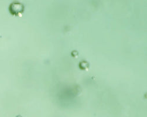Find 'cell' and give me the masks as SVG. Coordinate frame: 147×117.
Wrapping results in <instances>:
<instances>
[{
    "label": "cell",
    "mask_w": 147,
    "mask_h": 117,
    "mask_svg": "<svg viewBox=\"0 0 147 117\" xmlns=\"http://www.w3.org/2000/svg\"><path fill=\"white\" fill-rule=\"evenodd\" d=\"M9 10L11 14L17 15L23 12L24 6L19 3H13L10 5Z\"/></svg>",
    "instance_id": "1"
}]
</instances>
